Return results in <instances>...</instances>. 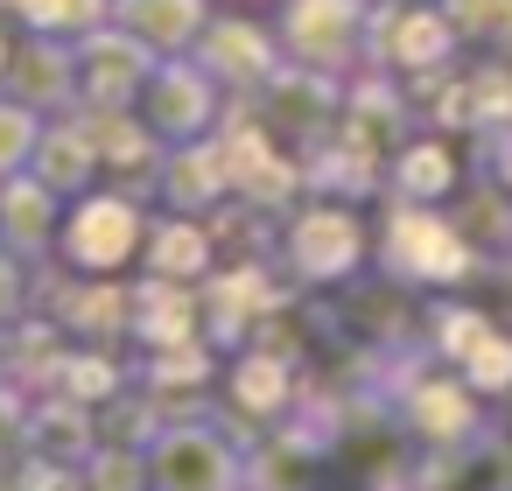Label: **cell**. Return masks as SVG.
<instances>
[{
	"mask_svg": "<svg viewBox=\"0 0 512 491\" xmlns=\"http://www.w3.org/2000/svg\"><path fill=\"white\" fill-rule=\"evenodd\" d=\"M22 442H29V449H43V456L85 463V456H92V442H99V414H92L85 400H71V393H57V386H50V400H36V407H29V421H22Z\"/></svg>",
	"mask_w": 512,
	"mask_h": 491,
	"instance_id": "obj_21",
	"label": "cell"
},
{
	"mask_svg": "<svg viewBox=\"0 0 512 491\" xmlns=\"http://www.w3.org/2000/svg\"><path fill=\"white\" fill-rule=\"evenodd\" d=\"M456 372H463V386H470V393H512V337L491 323V330L456 358Z\"/></svg>",
	"mask_w": 512,
	"mask_h": 491,
	"instance_id": "obj_32",
	"label": "cell"
},
{
	"mask_svg": "<svg viewBox=\"0 0 512 491\" xmlns=\"http://www.w3.org/2000/svg\"><path fill=\"white\" fill-rule=\"evenodd\" d=\"M505 414H512V393H505Z\"/></svg>",
	"mask_w": 512,
	"mask_h": 491,
	"instance_id": "obj_43",
	"label": "cell"
},
{
	"mask_svg": "<svg viewBox=\"0 0 512 491\" xmlns=\"http://www.w3.org/2000/svg\"><path fill=\"white\" fill-rule=\"evenodd\" d=\"M225 393H232V407H239L246 421H281V407H295V358H281V351H267V344H260V351H239Z\"/></svg>",
	"mask_w": 512,
	"mask_h": 491,
	"instance_id": "obj_20",
	"label": "cell"
},
{
	"mask_svg": "<svg viewBox=\"0 0 512 491\" xmlns=\"http://www.w3.org/2000/svg\"><path fill=\"white\" fill-rule=\"evenodd\" d=\"M0 491H15V470H0Z\"/></svg>",
	"mask_w": 512,
	"mask_h": 491,
	"instance_id": "obj_42",
	"label": "cell"
},
{
	"mask_svg": "<svg viewBox=\"0 0 512 491\" xmlns=\"http://www.w3.org/2000/svg\"><path fill=\"white\" fill-rule=\"evenodd\" d=\"M379 260L393 281H414V288H456L477 274V246L414 197H393V211L379 225Z\"/></svg>",
	"mask_w": 512,
	"mask_h": 491,
	"instance_id": "obj_1",
	"label": "cell"
},
{
	"mask_svg": "<svg viewBox=\"0 0 512 491\" xmlns=\"http://www.w3.org/2000/svg\"><path fill=\"white\" fill-rule=\"evenodd\" d=\"M218 85L204 78V64L197 57H162L155 64V78H148V92H141V120L162 134V141H197V134H211L218 127Z\"/></svg>",
	"mask_w": 512,
	"mask_h": 491,
	"instance_id": "obj_8",
	"label": "cell"
},
{
	"mask_svg": "<svg viewBox=\"0 0 512 491\" xmlns=\"http://www.w3.org/2000/svg\"><path fill=\"white\" fill-rule=\"evenodd\" d=\"M0 15H22V0H0Z\"/></svg>",
	"mask_w": 512,
	"mask_h": 491,
	"instance_id": "obj_40",
	"label": "cell"
},
{
	"mask_svg": "<svg viewBox=\"0 0 512 491\" xmlns=\"http://www.w3.org/2000/svg\"><path fill=\"white\" fill-rule=\"evenodd\" d=\"M0 99H22L29 113H71L78 106V50L57 36L15 43L8 71H0Z\"/></svg>",
	"mask_w": 512,
	"mask_h": 491,
	"instance_id": "obj_14",
	"label": "cell"
},
{
	"mask_svg": "<svg viewBox=\"0 0 512 491\" xmlns=\"http://www.w3.org/2000/svg\"><path fill=\"white\" fill-rule=\"evenodd\" d=\"M15 491H85V463H64V456H29L15 470Z\"/></svg>",
	"mask_w": 512,
	"mask_h": 491,
	"instance_id": "obj_37",
	"label": "cell"
},
{
	"mask_svg": "<svg viewBox=\"0 0 512 491\" xmlns=\"http://www.w3.org/2000/svg\"><path fill=\"white\" fill-rule=\"evenodd\" d=\"M190 57L204 64V78H211L218 92H246V99L281 71V43H274L260 22H239V15L204 22V36L190 43Z\"/></svg>",
	"mask_w": 512,
	"mask_h": 491,
	"instance_id": "obj_12",
	"label": "cell"
},
{
	"mask_svg": "<svg viewBox=\"0 0 512 491\" xmlns=\"http://www.w3.org/2000/svg\"><path fill=\"white\" fill-rule=\"evenodd\" d=\"M281 260L295 281L309 288H330V281H351L365 267V225L351 204H295L288 225H281Z\"/></svg>",
	"mask_w": 512,
	"mask_h": 491,
	"instance_id": "obj_3",
	"label": "cell"
},
{
	"mask_svg": "<svg viewBox=\"0 0 512 491\" xmlns=\"http://www.w3.org/2000/svg\"><path fill=\"white\" fill-rule=\"evenodd\" d=\"M71 113H78V127L92 134L99 169H113V176L127 183V197H141L148 183H162V155H169V141L141 120V106H71Z\"/></svg>",
	"mask_w": 512,
	"mask_h": 491,
	"instance_id": "obj_10",
	"label": "cell"
},
{
	"mask_svg": "<svg viewBox=\"0 0 512 491\" xmlns=\"http://www.w3.org/2000/svg\"><path fill=\"white\" fill-rule=\"evenodd\" d=\"M0 246L22 260H43L57 246V190L29 169L0 183Z\"/></svg>",
	"mask_w": 512,
	"mask_h": 491,
	"instance_id": "obj_16",
	"label": "cell"
},
{
	"mask_svg": "<svg viewBox=\"0 0 512 491\" xmlns=\"http://www.w3.org/2000/svg\"><path fill=\"white\" fill-rule=\"evenodd\" d=\"M29 316V267L22 253H0V330Z\"/></svg>",
	"mask_w": 512,
	"mask_h": 491,
	"instance_id": "obj_38",
	"label": "cell"
},
{
	"mask_svg": "<svg viewBox=\"0 0 512 491\" xmlns=\"http://www.w3.org/2000/svg\"><path fill=\"white\" fill-rule=\"evenodd\" d=\"M148 491H246V442L204 421H162L148 442Z\"/></svg>",
	"mask_w": 512,
	"mask_h": 491,
	"instance_id": "obj_2",
	"label": "cell"
},
{
	"mask_svg": "<svg viewBox=\"0 0 512 491\" xmlns=\"http://www.w3.org/2000/svg\"><path fill=\"white\" fill-rule=\"evenodd\" d=\"M491 176L512 190V127H505V134H491Z\"/></svg>",
	"mask_w": 512,
	"mask_h": 491,
	"instance_id": "obj_39",
	"label": "cell"
},
{
	"mask_svg": "<svg viewBox=\"0 0 512 491\" xmlns=\"http://www.w3.org/2000/svg\"><path fill=\"white\" fill-rule=\"evenodd\" d=\"M141 239H148V211H141V197H127V190L78 197V211H71L64 232H57V246H64V260H71L78 274H113V267H127V260L141 253Z\"/></svg>",
	"mask_w": 512,
	"mask_h": 491,
	"instance_id": "obj_5",
	"label": "cell"
},
{
	"mask_svg": "<svg viewBox=\"0 0 512 491\" xmlns=\"http://www.w3.org/2000/svg\"><path fill=\"white\" fill-rule=\"evenodd\" d=\"M421 344H428V358H442V365H456L484 330H491V316L484 309H470V302H435V309H421Z\"/></svg>",
	"mask_w": 512,
	"mask_h": 491,
	"instance_id": "obj_29",
	"label": "cell"
},
{
	"mask_svg": "<svg viewBox=\"0 0 512 491\" xmlns=\"http://www.w3.org/2000/svg\"><path fill=\"white\" fill-rule=\"evenodd\" d=\"M365 15H372V0H288V8H281V36H274L281 64L344 78L365 57Z\"/></svg>",
	"mask_w": 512,
	"mask_h": 491,
	"instance_id": "obj_4",
	"label": "cell"
},
{
	"mask_svg": "<svg viewBox=\"0 0 512 491\" xmlns=\"http://www.w3.org/2000/svg\"><path fill=\"white\" fill-rule=\"evenodd\" d=\"M22 22H29L36 36L78 43V36H92L99 22H113V0H22Z\"/></svg>",
	"mask_w": 512,
	"mask_h": 491,
	"instance_id": "obj_30",
	"label": "cell"
},
{
	"mask_svg": "<svg viewBox=\"0 0 512 491\" xmlns=\"http://www.w3.org/2000/svg\"><path fill=\"white\" fill-rule=\"evenodd\" d=\"M456 183H463V169H456V155H449L442 141L393 148V162H386V190H393V197H414V204H442Z\"/></svg>",
	"mask_w": 512,
	"mask_h": 491,
	"instance_id": "obj_25",
	"label": "cell"
},
{
	"mask_svg": "<svg viewBox=\"0 0 512 491\" xmlns=\"http://www.w3.org/2000/svg\"><path fill=\"white\" fill-rule=\"evenodd\" d=\"M85 491H148V449L92 442V456H85Z\"/></svg>",
	"mask_w": 512,
	"mask_h": 491,
	"instance_id": "obj_33",
	"label": "cell"
},
{
	"mask_svg": "<svg viewBox=\"0 0 512 491\" xmlns=\"http://www.w3.org/2000/svg\"><path fill=\"white\" fill-rule=\"evenodd\" d=\"M113 22L127 36H141L155 57H190V43L211 22V8L204 0H113Z\"/></svg>",
	"mask_w": 512,
	"mask_h": 491,
	"instance_id": "obj_17",
	"label": "cell"
},
{
	"mask_svg": "<svg viewBox=\"0 0 512 491\" xmlns=\"http://www.w3.org/2000/svg\"><path fill=\"white\" fill-rule=\"evenodd\" d=\"M141 253H148V274H162V281H204L218 246H211L204 218H155L148 239H141Z\"/></svg>",
	"mask_w": 512,
	"mask_h": 491,
	"instance_id": "obj_24",
	"label": "cell"
},
{
	"mask_svg": "<svg viewBox=\"0 0 512 491\" xmlns=\"http://www.w3.org/2000/svg\"><path fill=\"white\" fill-rule=\"evenodd\" d=\"M162 190H169V211H218L225 204V162H218V141H169L162 155Z\"/></svg>",
	"mask_w": 512,
	"mask_h": 491,
	"instance_id": "obj_19",
	"label": "cell"
},
{
	"mask_svg": "<svg viewBox=\"0 0 512 491\" xmlns=\"http://www.w3.org/2000/svg\"><path fill=\"white\" fill-rule=\"evenodd\" d=\"M57 393H71V400H85V407H106L113 393H127V372H120L113 344L64 351V365H57Z\"/></svg>",
	"mask_w": 512,
	"mask_h": 491,
	"instance_id": "obj_28",
	"label": "cell"
},
{
	"mask_svg": "<svg viewBox=\"0 0 512 491\" xmlns=\"http://www.w3.org/2000/svg\"><path fill=\"white\" fill-rule=\"evenodd\" d=\"M456 50V29L442 8H400V0H372V15H365V64L372 71H442Z\"/></svg>",
	"mask_w": 512,
	"mask_h": 491,
	"instance_id": "obj_6",
	"label": "cell"
},
{
	"mask_svg": "<svg viewBox=\"0 0 512 491\" xmlns=\"http://www.w3.org/2000/svg\"><path fill=\"white\" fill-rule=\"evenodd\" d=\"M29 176H43L57 197H85V190H92L99 148H92V134L78 127V113H64L57 127H43V141H36V155H29Z\"/></svg>",
	"mask_w": 512,
	"mask_h": 491,
	"instance_id": "obj_18",
	"label": "cell"
},
{
	"mask_svg": "<svg viewBox=\"0 0 512 491\" xmlns=\"http://www.w3.org/2000/svg\"><path fill=\"white\" fill-rule=\"evenodd\" d=\"M449 225L477 246V260H484V253H505V246H512V190H505L498 176L470 183V197L449 211Z\"/></svg>",
	"mask_w": 512,
	"mask_h": 491,
	"instance_id": "obj_26",
	"label": "cell"
},
{
	"mask_svg": "<svg viewBox=\"0 0 512 491\" xmlns=\"http://www.w3.org/2000/svg\"><path fill=\"white\" fill-rule=\"evenodd\" d=\"M99 414V407H92ZM162 435V400L155 393H113L106 414H99V442H127V449H148Z\"/></svg>",
	"mask_w": 512,
	"mask_h": 491,
	"instance_id": "obj_31",
	"label": "cell"
},
{
	"mask_svg": "<svg viewBox=\"0 0 512 491\" xmlns=\"http://www.w3.org/2000/svg\"><path fill=\"white\" fill-rule=\"evenodd\" d=\"M400 428L428 449H463L470 435H484L477 428V393L463 386V372L456 379L449 372H414L407 393H400Z\"/></svg>",
	"mask_w": 512,
	"mask_h": 491,
	"instance_id": "obj_13",
	"label": "cell"
},
{
	"mask_svg": "<svg viewBox=\"0 0 512 491\" xmlns=\"http://www.w3.org/2000/svg\"><path fill=\"white\" fill-rule=\"evenodd\" d=\"M78 50V106H141L148 78H155V50L141 36H127L120 22H99L92 36L71 43Z\"/></svg>",
	"mask_w": 512,
	"mask_h": 491,
	"instance_id": "obj_7",
	"label": "cell"
},
{
	"mask_svg": "<svg viewBox=\"0 0 512 491\" xmlns=\"http://www.w3.org/2000/svg\"><path fill=\"white\" fill-rule=\"evenodd\" d=\"M442 15H449L456 43H498L512 22V0H442Z\"/></svg>",
	"mask_w": 512,
	"mask_h": 491,
	"instance_id": "obj_35",
	"label": "cell"
},
{
	"mask_svg": "<svg viewBox=\"0 0 512 491\" xmlns=\"http://www.w3.org/2000/svg\"><path fill=\"white\" fill-rule=\"evenodd\" d=\"M274 302H281V281L260 260H225V274L197 281V309H204V337L211 344H246Z\"/></svg>",
	"mask_w": 512,
	"mask_h": 491,
	"instance_id": "obj_11",
	"label": "cell"
},
{
	"mask_svg": "<svg viewBox=\"0 0 512 491\" xmlns=\"http://www.w3.org/2000/svg\"><path fill=\"white\" fill-rule=\"evenodd\" d=\"M253 113H260L281 141H323V134L337 127V113H344V78H323V71L281 64V71L260 85Z\"/></svg>",
	"mask_w": 512,
	"mask_h": 491,
	"instance_id": "obj_9",
	"label": "cell"
},
{
	"mask_svg": "<svg viewBox=\"0 0 512 491\" xmlns=\"http://www.w3.org/2000/svg\"><path fill=\"white\" fill-rule=\"evenodd\" d=\"M344 316L358 323V337H365L372 351H407V344H414V323H421V309L400 295L393 274L372 281V288H351V295H344Z\"/></svg>",
	"mask_w": 512,
	"mask_h": 491,
	"instance_id": "obj_23",
	"label": "cell"
},
{
	"mask_svg": "<svg viewBox=\"0 0 512 491\" xmlns=\"http://www.w3.org/2000/svg\"><path fill=\"white\" fill-rule=\"evenodd\" d=\"M316 442L295 428L253 435L246 442V491H316Z\"/></svg>",
	"mask_w": 512,
	"mask_h": 491,
	"instance_id": "obj_22",
	"label": "cell"
},
{
	"mask_svg": "<svg viewBox=\"0 0 512 491\" xmlns=\"http://www.w3.org/2000/svg\"><path fill=\"white\" fill-rule=\"evenodd\" d=\"M141 379H148V393H204V386L218 379V344H211V337L162 344V351H148Z\"/></svg>",
	"mask_w": 512,
	"mask_h": 491,
	"instance_id": "obj_27",
	"label": "cell"
},
{
	"mask_svg": "<svg viewBox=\"0 0 512 491\" xmlns=\"http://www.w3.org/2000/svg\"><path fill=\"white\" fill-rule=\"evenodd\" d=\"M505 43H512V22H505Z\"/></svg>",
	"mask_w": 512,
	"mask_h": 491,
	"instance_id": "obj_44",
	"label": "cell"
},
{
	"mask_svg": "<svg viewBox=\"0 0 512 491\" xmlns=\"http://www.w3.org/2000/svg\"><path fill=\"white\" fill-rule=\"evenodd\" d=\"M8 50H15V43H8V36H0V71H8Z\"/></svg>",
	"mask_w": 512,
	"mask_h": 491,
	"instance_id": "obj_41",
	"label": "cell"
},
{
	"mask_svg": "<svg viewBox=\"0 0 512 491\" xmlns=\"http://www.w3.org/2000/svg\"><path fill=\"white\" fill-rule=\"evenodd\" d=\"M127 337H141L148 351H162V344H183V337H204L197 281H162V274L134 281V323H127Z\"/></svg>",
	"mask_w": 512,
	"mask_h": 491,
	"instance_id": "obj_15",
	"label": "cell"
},
{
	"mask_svg": "<svg viewBox=\"0 0 512 491\" xmlns=\"http://www.w3.org/2000/svg\"><path fill=\"white\" fill-rule=\"evenodd\" d=\"M470 127H484V134H498V127H512V71H470Z\"/></svg>",
	"mask_w": 512,
	"mask_h": 491,
	"instance_id": "obj_36",
	"label": "cell"
},
{
	"mask_svg": "<svg viewBox=\"0 0 512 491\" xmlns=\"http://www.w3.org/2000/svg\"><path fill=\"white\" fill-rule=\"evenodd\" d=\"M36 141H43V113H29L22 99H0V183L29 169Z\"/></svg>",
	"mask_w": 512,
	"mask_h": 491,
	"instance_id": "obj_34",
	"label": "cell"
}]
</instances>
